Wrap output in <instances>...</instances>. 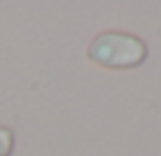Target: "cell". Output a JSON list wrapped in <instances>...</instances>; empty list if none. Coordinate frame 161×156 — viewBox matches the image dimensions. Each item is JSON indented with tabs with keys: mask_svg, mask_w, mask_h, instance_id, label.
Instances as JSON below:
<instances>
[{
	"mask_svg": "<svg viewBox=\"0 0 161 156\" xmlns=\"http://www.w3.org/2000/svg\"><path fill=\"white\" fill-rule=\"evenodd\" d=\"M86 55H88V60H93L101 68L131 70V68H138L146 60L148 48L138 35H131V33H123V30H106V33H98L91 40Z\"/></svg>",
	"mask_w": 161,
	"mask_h": 156,
	"instance_id": "cell-1",
	"label": "cell"
},
{
	"mask_svg": "<svg viewBox=\"0 0 161 156\" xmlns=\"http://www.w3.org/2000/svg\"><path fill=\"white\" fill-rule=\"evenodd\" d=\"M13 143H15V136L8 126H0V156H10L13 153Z\"/></svg>",
	"mask_w": 161,
	"mask_h": 156,
	"instance_id": "cell-2",
	"label": "cell"
}]
</instances>
